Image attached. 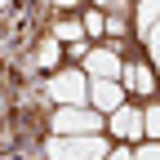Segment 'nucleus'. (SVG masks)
Returning a JSON list of instances; mask_svg holds the SVG:
<instances>
[{"label":"nucleus","instance_id":"obj_3","mask_svg":"<svg viewBox=\"0 0 160 160\" xmlns=\"http://www.w3.org/2000/svg\"><path fill=\"white\" fill-rule=\"evenodd\" d=\"M120 58L111 45H93L85 53V62H80V71H85V80H120Z\"/></svg>","mask_w":160,"mask_h":160},{"label":"nucleus","instance_id":"obj_5","mask_svg":"<svg viewBox=\"0 0 160 160\" xmlns=\"http://www.w3.org/2000/svg\"><path fill=\"white\" fill-rule=\"evenodd\" d=\"M111 138H129V147H138L142 142V111H138L133 102H125V107H116L111 116H107V125H102Z\"/></svg>","mask_w":160,"mask_h":160},{"label":"nucleus","instance_id":"obj_11","mask_svg":"<svg viewBox=\"0 0 160 160\" xmlns=\"http://www.w3.org/2000/svg\"><path fill=\"white\" fill-rule=\"evenodd\" d=\"M129 160H160V142H138V147H129Z\"/></svg>","mask_w":160,"mask_h":160},{"label":"nucleus","instance_id":"obj_15","mask_svg":"<svg viewBox=\"0 0 160 160\" xmlns=\"http://www.w3.org/2000/svg\"><path fill=\"white\" fill-rule=\"evenodd\" d=\"M0 160H18V156H0Z\"/></svg>","mask_w":160,"mask_h":160},{"label":"nucleus","instance_id":"obj_9","mask_svg":"<svg viewBox=\"0 0 160 160\" xmlns=\"http://www.w3.org/2000/svg\"><path fill=\"white\" fill-rule=\"evenodd\" d=\"M58 62H62V45H58V40H40V49H36V67L53 76Z\"/></svg>","mask_w":160,"mask_h":160},{"label":"nucleus","instance_id":"obj_8","mask_svg":"<svg viewBox=\"0 0 160 160\" xmlns=\"http://www.w3.org/2000/svg\"><path fill=\"white\" fill-rule=\"evenodd\" d=\"M156 0H142V5H138V40H142L147 45V58L156 62Z\"/></svg>","mask_w":160,"mask_h":160},{"label":"nucleus","instance_id":"obj_13","mask_svg":"<svg viewBox=\"0 0 160 160\" xmlns=\"http://www.w3.org/2000/svg\"><path fill=\"white\" fill-rule=\"evenodd\" d=\"M67 53L76 58V62H85V53H89V40H80V45H67Z\"/></svg>","mask_w":160,"mask_h":160},{"label":"nucleus","instance_id":"obj_12","mask_svg":"<svg viewBox=\"0 0 160 160\" xmlns=\"http://www.w3.org/2000/svg\"><path fill=\"white\" fill-rule=\"evenodd\" d=\"M102 36H129V31H125V22H120V18H107V27H102Z\"/></svg>","mask_w":160,"mask_h":160},{"label":"nucleus","instance_id":"obj_4","mask_svg":"<svg viewBox=\"0 0 160 160\" xmlns=\"http://www.w3.org/2000/svg\"><path fill=\"white\" fill-rule=\"evenodd\" d=\"M129 98H125V89L116 85V80H89V89H85V107L89 111H98V116H111L116 107H125Z\"/></svg>","mask_w":160,"mask_h":160},{"label":"nucleus","instance_id":"obj_14","mask_svg":"<svg viewBox=\"0 0 160 160\" xmlns=\"http://www.w3.org/2000/svg\"><path fill=\"white\" fill-rule=\"evenodd\" d=\"M107 160H129V147H111V151H107Z\"/></svg>","mask_w":160,"mask_h":160},{"label":"nucleus","instance_id":"obj_10","mask_svg":"<svg viewBox=\"0 0 160 160\" xmlns=\"http://www.w3.org/2000/svg\"><path fill=\"white\" fill-rule=\"evenodd\" d=\"M49 40H58V45H80V40H85V31H80V18H62V22L53 27Z\"/></svg>","mask_w":160,"mask_h":160},{"label":"nucleus","instance_id":"obj_7","mask_svg":"<svg viewBox=\"0 0 160 160\" xmlns=\"http://www.w3.org/2000/svg\"><path fill=\"white\" fill-rule=\"evenodd\" d=\"M120 89H125V98L129 93H151L156 89V76H151V62H120V80H116Z\"/></svg>","mask_w":160,"mask_h":160},{"label":"nucleus","instance_id":"obj_6","mask_svg":"<svg viewBox=\"0 0 160 160\" xmlns=\"http://www.w3.org/2000/svg\"><path fill=\"white\" fill-rule=\"evenodd\" d=\"M62 151H67V160H107V151H111V138H102V133L62 138Z\"/></svg>","mask_w":160,"mask_h":160},{"label":"nucleus","instance_id":"obj_1","mask_svg":"<svg viewBox=\"0 0 160 160\" xmlns=\"http://www.w3.org/2000/svg\"><path fill=\"white\" fill-rule=\"evenodd\" d=\"M107 120L89 111V107H58L53 111V138H85V133H102Z\"/></svg>","mask_w":160,"mask_h":160},{"label":"nucleus","instance_id":"obj_2","mask_svg":"<svg viewBox=\"0 0 160 160\" xmlns=\"http://www.w3.org/2000/svg\"><path fill=\"white\" fill-rule=\"evenodd\" d=\"M85 89H89V80L80 67H62L49 76V98L58 107H85Z\"/></svg>","mask_w":160,"mask_h":160}]
</instances>
